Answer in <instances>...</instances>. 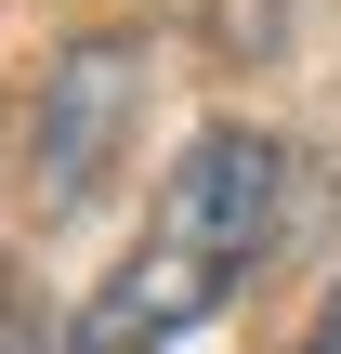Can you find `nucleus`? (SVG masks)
I'll list each match as a JSON object with an SVG mask.
<instances>
[{"label":"nucleus","mask_w":341,"mask_h":354,"mask_svg":"<svg viewBox=\"0 0 341 354\" xmlns=\"http://www.w3.org/2000/svg\"><path fill=\"white\" fill-rule=\"evenodd\" d=\"M289 223V145L250 118H210L171 171H158V223L131 236V263L79 302L66 354H171L184 328H210L237 302V276L276 250Z\"/></svg>","instance_id":"1"},{"label":"nucleus","mask_w":341,"mask_h":354,"mask_svg":"<svg viewBox=\"0 0 341 354\" xmlns=\"http://www.w3.org/2000/svg\"><path fill=\"white\" fill-rule=\"evenodd\" d=\"M131 118H145V39H118V26L105 39H66L39 66V92H26V210L39 223H79L118 184Z\"/></svg>","instance_id":"2"},{"label":"nucleus","mask_w":341,"mask_h":354,"mask_svg":"<svg viewBox=\"0 0 341 354\" xmlns=\"http://www.w3.org/2000/svg\"><path fill=\"white\" fill-rule=\"evenodd\" d=\"M302 354H341V289L315 302V328H302Z\"/></svg>","instance_id":"3"}]
</instances>
